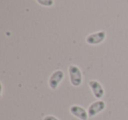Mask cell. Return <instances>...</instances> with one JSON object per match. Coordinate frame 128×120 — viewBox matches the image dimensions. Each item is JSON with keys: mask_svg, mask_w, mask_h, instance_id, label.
Returning <instances> with one entry per match:
<instances>
[{"mask_svg": "<svg viewBox=\"0 0 128 120\" xmlns=\"http://www.w3.org/2000/svg\"><path fill=\"white\" fill-rule=\"evenodd\" d=\"M68 76H70V82L72 86L74 87H80L82 83V73L79 67L76 65H71L68 66Z\"/></svg>", "mask_w": 128, "mask_h": 120, "instance_id": "obj_1", "label": "cell"}, {"mask_svg": "<svg viewBox=\"0 0 128 120\" xmlns=\"http://www.w3.org/2000/svg\"><path fill=\"white\" fill-rule=\"evenodd\" d=\"M106 39V32L104 31H98L96 32L89 34L86 36L85 41L88 45L90 46H96L103 43Z\"/></svg>", "mask_w": 128, "mask_h": 120, "instance_id": "obj_2", "label": "cell"}, {"mask_svg": "<svg viewBox=\"0 0 128 120\" xmlns=\"http://www.w3.org/2000/svg\"><path fill=\"white\" fill-rule=\"evenodd\" d=\"M106 109V102L103 100H96L88 107V114L90 118H94Z\"/></svg>", "mask_w": 128, "mask_h": 120, "instance_id": "obj_3", "label": "cell"}, {"mask_svg": "<svg viewBox=\"0 0 128 120\" xmlns=\"http://www.w3.org/2000/svg\"><path fill=\"white\" fill-rule=\"evenodd\" d=\"M64 79V72L60 69L54 71L48 79V86L51 90H55L59 87L60 83Z\"/></svg>", "mask_w": 128, "mask_h": 120, "instance_id": "obj_4", "label": "cell"}, {"mask_svg": "<svg viewBox=\"0 0 128 120\" xmlns=\"http://www.w3.org/2000/svg\"><path fill=\"white\" fill-rule=\"evenodd\" d=\"M89 87L95 98L98 99V100H101L103 98L105 94V91L103 85L99 82L96 81V80H90L89 82Z\"/></svg>", "mask_w": 128, "mask_h": 120, "instance_id": "obj_5", "label": "cell"}, {"mask_svg": "<svg viewBox=\"0 0 128 120\" xmlns=\"http://www.w3.org/2000/svg\"><path fill=\"white\" fill-rule=\"evenodd\" d=\"M70 111L72 116L80 120H88V118H90L89 114H88V110H86L84 107L80 105L75 104V105L70 106Z\"/></svg>", "mask_w": 128, "mask_h": 120, "instance_id": "obj_6", "label": "cell"}, {"mask_svg": "<svg viewBox=\"0 0 128 120\" xmlns=\"http://www.w3.org/2000/svg\"><path fill=\"white\" fill-rule=\"evenodd\" d=\"M36 2L44 7H51L54 4V0H36Z\"/></svg>", "mask_w": 128, "mask_h": 120, "instance_id": "obj_7", "label": "cell"}, {"mask_svg": "<svg viewBox=\"0 0 128 120\" xmlns=\"http://www.w3.org/2000/svg\"><path fill=\"white\" fill-rule=\"evenodd\" d=\"M43 120H59L56 116H52V115H46V116L43 118Z\"/></svg>", "mask_w": 128, "mask_h": 120, "instance_id": "obj_8", "label": "cell"}]
</instances>
